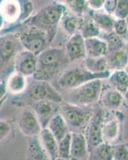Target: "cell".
I'll return each mask as SVG.
<instances>
[{"label":"cell","mask_w":128,"mask_h":160,"mask_svg":"<svg viewBox=\"0 0 128 160\" xmlns=\"http://www.w3.org/2000/svg\"><path fill=\"white\" fill-rule=\"evenodd\" d=\"M66 11L65 6L58 2H54L44 7L23 24L35 27L44 31L51 42L56 35L57 28Z\"/></svg>","instance_id":"obj_1"},{"label":"cell","mask_w":128,"mask_h":160,"mask_svg":"<svg viewBox=\"0 0 128 160\" xmlns=\"http://www.w3.org/2000/svg\"><path fill=\"white\" fill-rule=\"evenodd\" d=\"M68 59L65 50L48 48L38 55V68L33 78L49 81L58 74Z\"/></svg>","instance_id":"obj_2"},{"label":"cell","mask_w":128,"mask_h":160,"mask_svg":"<svg viewBox=\"0 0 128 160\" xmlns=\"http://www.w3.org/2000/svg\"><path fill=\"white\" fill-rule=\"evenodd\" d=\"M111 71L96 73L91 71L86 67H75L67 69L59 76L58 83L60 88L66 90H72L82 84L94 79H106L110 75Z\"/></svg>","instance_id":"obj_3"},{"label":"cell","mask_w":128,"mask_h":160,"mask_svg":"<svg viewBox=\"0 0 128 160\" xmlns=\"http://www.w3.org/2000/svg\"><path fill=\"white\" fill-rule=\"evenodd\" d=\"M15 35L24 50L37 56L49 48L51 43L46 33L31 26L25 25V28L19 30Z\"/></svg>","instance_id":"obj_4"},{"label":"cell","mask_w":128,"mask_h":160,"mask_svg":"<svg viewBox=\"0 0 128 160\" xmlns=\"http://www.w3.org/2000/svg\"><path fill=\"white\" fill-rule=\"evenodd\" d=\"M103 87V79H94L70 90L69 103L80 107H87L99 100Z\"/></svg>","instance_id":"obj_5"},{"label":"cell","mask_w":128,"mask_h":160,"mask_svg":"<svg viewBox=\"0 0 128 160\" xmlns=\"http://www.w3.org/2000/svg\"><path fill=\"white\" fill-rule=\"evenodd\" d=\"M59 113L64 118L70 130H74L72 132H76L77 130L83 128L86 129L90 118L93 114L83 109V107L63 102L60 103Z\"/></svg>","instance_id":"obj_6"},{"label":"cell","mask_w":128,"mask_h":160,"mask_svg":"<svg viewBox=\"0 0 128 160\" xmlns=\"http://www.w3.org/2000/svg\"><path fill=\"white\" fill-rule=\"evenodd\" d=\"M26 92L27 93L28 97L32 100V102L38 100H47L58 104L63 102L62 95L47 81L34 78L33 82L28 85Z\"/></svg>","instance_id":"obj_7"},{"label":"cell","mask_w":128,"mask_h":160,"mask_svg":"<svg viewBox=\"0 0 128 160\" xmlns=\"http://www.w3.org/2000/svg\"><path fill=\"white\" fill-rule=\"evenodd\" d=\"M105 115L101 111L93 113L86 128L85 137L87 142L88 151H92L103 142L102 141V125Z\"/></svg>","instance_id":"obj_8"},{"label":"cell","mask_w":128,"mask_h":160,"mask_svg":"<svg viewBox=\"0 0 128 160\" xmlns=\"http://www.w3.org/2000/svg\"><path fill=\"white\" fill-rule=\"evenodd\" d=\"M18 128L27 138L38 137L42 130L35 113L31 108L23 110L18 117Z\"/></svg>","instance_id":"obj_9"},{"label":"cell","mask_w":128,"mask_h":160,"mask_svg":"<svg viewBox=\"0 0 128 160\" xmlns=\"http://www.w3.org/2000/svg\"><path fill=\"white\" fill-rule=\"evenodd\" d=\"M15 71L27 78H33L38 68V56L26 50L19 51L14 58Z\"/></svg>","instance_id":"obj_10"},{"label":"cell","mask_w":128,"mask_h":160,"mask_svg":"<svg viewBox=\"0 0 128 160\" xmlns=\"http://www.w3.org/2000/svg\"><path fill=\"white\" fill-rule=\"evenodd\" d=\"M60 104L47 100H38L32 102L31 109L35 113L42 129L47 128L51 119L59 112Z\"/></svg>","instance_id":"obj_11"},{"label":"cell","mask_w":128,"mask_h":160,"mask_svg":"<svg viewBox=\"0 0 128 160\" xmlns=\"http://www.w3.org/2000/svg\"><path fill=\"white\" fill-rule=\"evenodd\" d=\"M64 50L68 59L71 62H77L86 59V52L85 38L79 32L70 37L65 45Z\"/></svg>","instance_id":"obj_12"},{"label":"cell","mask_w":128,"mask_h":160,"mask_svg":"<svg viewBox=\"0 0 128 160\" xmlns=\"http://www.w3.org/2000/svg\"><path fill=\"white\" fill-rule=\"evenodd\" d=\"M99 101L101 105L104 108L109 111H115L122 106L124 101V98L122 93L119 92L110 86L105 88L103 84L102 92L99 97Z\"/></svg>","instance_id":"obj_13"},{"label":"cell","mask_w":128,"mask_h":160,"mask_svg":"<svg viewBox=\"0 0 128 160\" xmlns=\"http://www.w3.org/2000/svg\"><path fill=\"white\" fill-rule=\"evenodd\" d=\"M88 151L87 142L85 135L81 132H71V160H86Z\"/></svg>","instance_id":"obj_14"},{"label":"cell","mask_w":128,"mask_h":160,"mask_svg":"<svg viewBox=\"0 0 128 160\" xmlns=\"http://www.w3.org/2000/svg\"><path fill=\"white\" fill-rule=\"evenodd\" d=\"M18 42L16 35H3L0 37V61L7 62L14 58L18 52Z\"/></svg>","instance_id":"obj_15"},{"label":"cell","mask_w":128,"mask_h":160,"mask_svg":"<svg viewBox=\"0 0 128 160\" xmlns=\"http://www.w3.org/2000/svg\"><path fill=\"white\" fill-rule=\"evenodd\" d=\"M86 44V58H101L106 57L109 52L107 42L105 40L94 37L85 39Z\"/></svg>","instance_id":"obj_16"},{"label":"cell","mask_w":128,"mask_h":160,"mask_svg":"<svg viewBox=\"0 0 128 160\" xmlns=\"http://www.w3.org/2000/svg\"><path fill=\"white\" fill-rule=\"evenodd\" d=\"M27 78L18 71H13L6 82L7 93L12 95H19L25 93L29 85Z\"/></svg>","instance_id":"obj_17"},{"label":"cell","mask_w":128,"mask_h":160,"mask_svg":"<svg viewBox=\"0 0 128 160\" xmlns=\"http://www.w3.org/2000/svg\"><path fill=\"white\" fill-rule=\"evenodd\" d=\"M20 12V4L18 0H2L0 5V14L3 17L6 22L18 23Z\"/></svg>","instance_id":"obj_18"},{"label":"cell","mask_w":128,"mask_h":160,"mask_svg":"<svg viewBox=\"0 0 128 160\" xmlns=\"http://www.w3.org/2000/svg\"><path fill=\"white\" fill-rule=\"evenodd\" d=\"M38 140L44 151L49 155L51 160L56 159L59 157L58 153V140L55 138L47 128H43L38 136Z\"/></svg>","instance_id":"obj_19"},{"label":"cell","mask_w":128,"mask_h":160,"mask_svg":"<svg viewBox=\"0 0 128 160\" xmlns=\"http://www.w3.org/2000/svg\"><path fill=\"white\" fill-rule=\"evenodd\" d=\"M119 121L116 117H111L106 119L105 116L104 122L102 125V141L105 143L111 144L117 140L119 135Z\"/></svg>","instance_id":"obj_20"},{"label":"cell","mask_w":128,"mask_h":160,"mask_svg":"<svg viewBox=\"0 0 128 160\" xmlns=\"http://www.w3.org/2000/svg\"><path fill=\"white\" fill-rule=\"evenodd\" d=\"M47 128L58 140V142L71 133L67 123L59 112L51 118Z\"/></svg>","instance_id":"obj_21"},{"label":"cell","mask_w":128,"mask_h":160,"mask_svg":"<svg viewBox=\"0 0 128 160\" xmlns=\"http://www.w3.org/2000/svg\"><path fill=\"white\" fill-rule=\"evenodd\" d=\"M106 79L110 87L123 95L128 90V73L125 70L113 71Z\"/></svg>","instance_id":"obj_22"},{"label":"cell","mask_w":128,"mask_h":160,"mask_svg":"<svg viewBox=\"0 0 128 160\" xmlns=\"http://www.w3.org/2000/svg\"><path fill=\"white\" fill-rule=\"evenodd\" d=\"M27 160H51L49 155L44 151L38 137L28 138L27 151Z\"/></svg>","instance_id":"obj_23"},{"label":"cell","mask_w":128,"mask_h":160,"mask_svg":"<svg viewBox=\"0 0 128 160\" xmlns=\"http://www.w3.org/2000/svg\"><path fill=\"white\" fill-rule=\"evenodd\" d=\"M91 19L98 26L100 31L106 33L113 32L114 22L115 18L112 15L106 11H91Z\"/></svg>","instance_id":"obj_24"},{"label":"cell","mask_w":128,"mask_h":160,"mask_svg":"<svg viewBox=\"0 0 128 160\" xmlns=\"http://www.w3.org/2000/svg\"><path fill=\"white\" fill-rule=\"evenodd\" d=\"M106 58L109 70H124L128 65V54L126 49H120L109 53Z\"/></svg>","instance_id":"obj_25"},{"label":"cell","mask_w":128,"mask_h":160,"mask_svg":"<svg viewBox=\"0 0 128 160\" xmlns=\"http://www.w3.org/2000/svg\"><path fill=\"white\" fill-rule=\"evenodd\" d=\"M82 19L83 18L82 17L74 15L72 13L68 14L66 11L60 23L63 31L66 32V35L71 37L79 32Z\"/></svg>","instance_id":"obj_26"},{"label":"cell","mask_w":128,"mask_h":160,"mask_svg":"<svg viewBox=\"0 0 128 160\" xmlns=\"http://www.w3.org/2000/svg\"><path fill=\"white\" fill-rule=\"evenodd\" d=\"M100 32V29L98 28V26L95 23V22L91 18H90V19L83 18L82 19L79 33L85 39L89 38H94V37H99Z\"/></svg>","instance_id":"obj_27"},{"label":"cell","mask_w":128,"mask_h":160,"mask_svg":"<svg viewBox=\"0 0 128 160\" xmlns=\"http://www.w3.org/2000/svg\"><path fill=\"white\" fill-rule=\"evenodd\" d=\"M95 160H113V146L102 142L93 150Z\"/></svg>","instance_id":"obj_28"},{"label":"cell","mask_w":128,"mask_h":160,"mask_svg":"<svg viewBox=\"0 0 128 160\" xmlns=\"http://www.w3.org/2000/svg\"><path fill=\"white\" fill-rule=\"evenodd\" d=\"M18 2L20 4L21 9L18 23L23 24L33 15L32 14L34 11V5L31 0H18Z\"/></svg>","instance_id":"obj_29"},{"label":"cell","mask_w":128,"mask_h":160,"mask_svg":"<svg viewBox=\"0 0 128 160\" xmlns=\"http://www.w3.org/2000/svg\"><path fill=\"white\" fill-rule=\"evenodd\" d=\"M71 132L59 141L58 153L59 158H70L71 155Z\"/></svg>","instance_id":"obj_30"},{"label":"cell","mask_w":128,"mask_h":160,"mask_svg":"<svg viewBox=\"0 0 128 160\" xmlns=\"http://www.w3.org/2000/svg\"><path fill=\"white\" fill-rule=\"evenodd\" d=\"M112 15L115 18L125 19L128 16V0H116Z\"/></svg>","instance_id":"obj_31"},{"label":"cell","mask_w":128,"mask_h":160,"mask_svg":"<svg viewBox=\"0 0 128 160\" xmlns=\"http://www.w3.org/2000/svg\"><path fill=\"white\" fill-rule=\"evenodd\" d=\"M67 5L71 13L82 17L84 13L86 3V0H68Z\"/></svg>","instance_id":"obj_32"},{"label":"cell","mask_w":128,"mask_h":160,"mask_svg":"<svg viewBox=\"0 0 128 160\" xmlns=\"http://www.w3.org/2000/svg\"><path fill=\"white\" fill-rule=\"evenodd\" d=\"M113 32L115 35L121 37L126 36L128 35V26L125 19L115 18L114 22Z\"/></svg>","instance_id":"obj_33"},{"label":"cell","mask_w":128,"mask_h":160,"mask_svg":"<svg viewBox=\"0 0 128 160\" xmlns=\"http://www.w3.org/2000/svg\"><path fill=\"white\" fill-rule=\"evenodd\" d=\"M114 160H128V148L126 143L119 144L113 147Z\"/></svg>","instance_id":"obj_34"},{"label":"cell","mask_w":128,"mask_h":160,"mask_svg":"<svg viewBox=\"0 0 128 160\" xmlns=\"http://www.w3.org/2000/svg\"><path fill=\"white\" fill-rule=\"evenodd\" d=\"M107 0H86V6L93 11H102Z\"/></svg>","instance_id":"obj_35"},{"label":"cell","mask_w":128,"mask_h":160,"mask_svg":"<svg viewBox=\"0 0 128 160\" xmlns=\"http://www.w3.org/2000/svg\"><path fill=\"white\" fill-rule=\"evenodd\" d=\"M11 131V126L5 120H0V142L7 138Z\"/></svg>","instance_id":"obj_36"},{"label":"cell","mask_w":128,"mask_h":160,"mask_svg":"<svg viewBox=\"0 0 128 160\" xmlns=\"http://www.w3.org/2000/svg\"><path fill=\"white\" fill-rule=\"evenodd\" d=\"M7 87H6V82L0 80V102L7 99Z\"/></svg>","instance_id":"obj_37"},{"label":"cell","mask_w":128,"mask_h":160,"mask_svg":"<svg viewBox=\"0 0 128 160\" xmlns=\"http://www.w3.org/2000/svg\"><path fill=\"white\" fill-rule=\"evenodd\" d=\"M6 23H7V22H6L5 19H4L3 17L2 16V15L0 14V33L5 30Z\"/></svg>","instance_id":"obj_38"},{"label":"cell","mask_w":128,"mask_h":160,"mask_svg":"<svg viewBox=\"0 0 128 160\" xmlns=\"http://www.w3.org/2000/svg\"><path fill=\"white\" fill-rule=\"evenodd\" d=\"M123 98H124V101L126 102V105H127L128 107V90L125 92L124 95H123Z\"/></svg>","instance_id":"obj_39"},{"label":"cell","mask_w":128,"mask_h":160,"mask_svg":"<svg viewBox=\"0 0 128 160\" xmlns=\"http://www.w3.org/2000/svg\"><path fill=\"white\" fill-rule=\"evenodd\" d=\"M55 160H71V159H70V158H59V157H58V158Z\"/></svg>","instance_id":"obj_40"},{"label":"cell","mask_w":128,"mask_h":160,"mask_svg":"<svg viewBox=\"0 0 128 160\" xmlns=\"http://www.w3.org/2000/svg\"><path fill=\"white\" fill-rule=\"evenodd\" d=\"M4 102H5V100H4V101H2V102H0V109H1V108H2V104L4 103Z\"/></svg>","instance_id":"obj_41"},{"label":"cell","mask_w":128,"mask_h":160,"mask_svg":"<svg viewBox=\"0 0 128 160\" xmlns=\"http://www.w3.org/2000/svg\"><path fill=\"white\" fill-rule=\"evenodd\" d=\"M125 20H126V23H127V26H128V16L125 18Z\"/></svg>","instance_id":"obj_42"},{"label":"cell","mask_w":128,"mask_h":160,"mask_svg":"<svg viewBox=\"0 0 128 160\" xmlns=\"http://www.w3.org/2000/svg\"><path fill=\"white\" fill-rule=\"evenodd\" d=\"M126 52H127V54H128V45H127V47H126Z\"/></svg>","instance_id":"obj_43"},{"label":"cell","mask_w":128,"mask_h":160,"mask_svg":"<svg viewBox=\"0 0 128 160\" xmlns=\"http://www.w3.org/2000/svg\"><path fill=\"white\" fill-rule=\"evenodd\" d=\"M2 0H0V5H1V3H2Z\"/></svg>","instance_id":"obj_44"},{"label":"cell","mask_w":128,"mask_h":160,"mask_svg":"<svg viewBox=\"0 0 128 160\" xmlns=\"http://www.w3.org/2000/svg\"><path fill=\"white\" fill-rule=\"evenodd\" d=\"M126 147H127V148H128V142H127V143H126Z\"/></svg>","instance_id":"obj_45"},{"label":"cell","mask_w":128,"mask_h":160,"mask_svg":"<svg viewBox=\"0 0 128 160\" xmlns=\"http://www.w3.org/2000/svg\"><path fill=\"white\" fill-rule=\"evenodd\" d=\"M113 160H114V159H113Z\"/></svg>","instance_id":"obj_46"}]
</instances>
